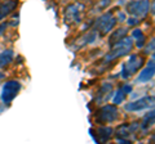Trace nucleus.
Segmentation results:
<instances>
[{
    "instance_id": "nucleus-13",
    "label": "nucleus",
    "mask_w": 155,
    "mask_h": 144,
    "mask_svg": "<svg viewBox=\"0 0 155 144\" xmlns=\"http://www.w3.org/2000/svg\"><path fill=\"white\" fill-rule=\"evenodd\" d=\"M96 37H97V31L94 30H92L91 32H88V33H85L84 36H81L80 39H78L76 41H75V44H74V49H76V48H80V46H83V45H85V44H89V42H93L94 40H96Z\"/></svg>"
},
{
    "instance_id": "nucleus-1",
    "label": "nucleus",
    "mask_w": 155,
    "mask_h": 144,
    "mask_svg": "<svg viewBox=\"0 0 155 144\" xmlns=\"http://www.w3.org/2000/svg\"><path fill=\"white\" fill-rule=\"evenodd\" d=\"M132 48H133V37H127V36L123 37L120 41L115 42V44L111 46L110 53L105 55L104 63H109V62H113L114 59H118L120 57L129 54Z\"/></svg>"
},
{
    "instance_id": "nucleus-24",
    "label": "nucleus",
    "mask_w": 155,
    "mask_h": 144,
    "mask_svg": "<svg viewBox=\"0 0 155 144\" xmlns=\"http://www.w3.org/2000/svg\"><path fill=\"white\" fill-rule=\"evenodd\" d=\"M141 35H142V31L140 30V28H134L133 32H132V37H136V39H137V37H140Z\"/></svg>"
},
{
    "instance_id": "nucleus-5",
    "label": "nucleus",
    "mask_w": 155,
    "mask_h": 144,
    "mask_svg": "<svg viewBox=\"0 0 155 144\" xmlns=\"http://www.w3.org/2000/svg\"><path fill=\"white\" fill-rule=\"evenodd\" d=\"M115 25H116V18L114 17L113 12H106L97 20L94 30L98 32L101 36H105L113 30Z\"/></svg>"
},
{
    "instance_id": "nucleus-20",
    "label": "nucleus",
    "mask_w": 155,
    "mask_h": 144,
    "mask_svg": "<svg viewBox=\"0 0 155 144\" xmlns=\"http://www.w3.org/2000/svg\"><path fill=\"white\" fill-rule=\"evenodd\" d=\"M145 40H146V37H145V35L142 33V35L140 36V37H137V42H136V46H137L138 49H140V48H142V46L145 45Z\"/></svg>"
},
{
    "instance_id": "nucleus-15",
    "label": "nucleus",
    "mask_w": 155,
    "mask_h": 144,
    "mask_svg": "<svg viewBox=\"0 0 155 144\" xmlns=\"http://www.w3.org/2000/svg\"><path fill=\"white\" fill-rule=\"evenodd\" d=\"M13 52L11 49H7L0 53V67L2 68H5V67H8L9 64L12 63L13 61Z\"/></svg>"
},
{
    "instance_id": "nucleus-11",
    "label": "nucleus",
    "mask_w": 155,
    "mask_h": 144,
    "mask_svg": "<svg viewBox=\"0 0 155 144\" xmlns=\"http://www.w3.org/2000/svg\"><path fill=\"white\" fill-rule=\"evenodd\" d=\"M113 95V85L111 84H107L105 83L102 86H101L100 92H98V95H97V99H96V103H104V102H107V100L111 98Z\"/></svg>"
},
{
    "instance_id": "nucleus-3",
    "label": "nucleus",
    "mask_w": 155,
    "mask_h": 144,
    "mask_svg": "<svg viewBox=\"0 0 155 144\" xmlns=\"http://www.w3.org/2000/svg\"><path fill=\"white\" fill-rule=\"evenodd\" d=\"M119 118V111L116 108V104H106L100 108V111L96 113V122L100 125L115 122Z\"/></svg>"
},
{
    "instance_id": "nucleus-10",
    "label": "nucleus",
    "mask_w": 155,
    "mask_h": 144,
    "mask_svg": "<svg viewBox=\"0 0 155 144\" xmlns=\"http://www.w3.org/2000/svg\"><path fill=\"white\" fill-rule=\"evenodd\" d=\"M154 74H155V63H154V58H153L151 61L147 62L146 67L140 72L137 81L138 83H147V81H150L154 77Z\"/></svg>"
},
{
    "instance_id": "nucleus-19",
    "label": "nucleus",
    "mask_w": 155,
    "mask_h": 144,
    "mask_svg": "<svg viewBox=\"0 0 155 144\" xmlns=\"http://www.w3.org/2000/svg\"><path fill=\"white\" fill-rule=\"evenodd\" d=\"M154 45H155V41H154V39H151L150 42L147 44V46L145 48V54H150V53H153L154 52Z\"/></svg>"
},
{
    "instance_id": "nucleus-26",
    "label": "nucleus",
    "mask_w": 155,
    "mask_h": 144,
    "mask_svg": "<svg viewBox=\"0 0 155 144\" xmlns=\"http://www.w3.org/2000/svg\"><path fill=\"white\" fill-rule=\"evenodd\" d=\"M7 28V23H2V25H0V35H2V33L4 32V30H5Z\"/></svg>"
},
{
    "instance_id": "nucleus-25",
    "label": "nucleus",
    "mask_w": 155,
    "mask_h": 144,
    "mask_svg": "<svg viewBox=\"0 0 155 144\" xmlns=\"http://www.w3.org/2000/svg\"><path fill=\"white\" fill-rule=\"evenodd\" d=\"M138 22H140V21H138V20H136V18L133 17V18H129V20H128V25L134 26V25H137Z\"/></svg>"
},
{
    "instance_id": "nucleus-2",
    "label": "nucleus",
    "mask_w": 155,
    "mask_h": 144,
    "mask_svg": "<svg viewBox=\"0 0 155 144\" xmlns=\"http://www.w3.org/2000/svg\"><path fill=\"white\" fill-rule=\"evenodd\" d=\"M85 11V5L80 2H74L65 8L64 20L66 25H76L81 21Z\"/></svg>"
},
{
    "instance_id": "nucleus-9",
    "label": "nucleus",
    "mask_w": 155,
    "mask_h": 144,
    "mask_svg": "<svg viewBox=\"0 0 155 144\" xmlns=\"http://www.w3.org/2000/svg\"><path fill=\"white\" fill-rule=\"evenodd\" d=\"M140 129V125L137 122L133 124H123L116 129V135L118 138H123V139H128L133 133H136Z\"/></svg>"
},
{
    "instance_id": "nucleus-23",
    "label": "nucleus",
    "mask_w": 155,
    "mask_h": 144,
    "mask_svg": "<svg viewBox=\"0 0 155 144\" xmlns=\"http://www.w3.org/2000/svg\"><path fill=\"white\" fill-rule=\"evenodd\" d=\"M122 90H123V93L125 94V95H127V94H129L130 92H132V86H130V85H123V88H122Z\"/></svg>"
},
{
    "instance_id": "nucleus-8",
    "label": "nucleus",
    "mask_w": 155,
    "mask_h": 144,
    "mask_svg": "<svg viewBox=\"0 0 155 144\" xmlns=\"http://www.w3.org/2000/svg\"><path fill=\"white\" fill-rule=\"evenodd\" d=\"M125 64V68L128 70V72L130 75L132 74H136L141 67L145 64V58L142 55H138V54H132L129 57V61L127 62Z\"/></svg>"
},
{
    "instance_id": "nucleus-17",
    "label": "nucleus",
    "mask_w": 155,
    "mask_h": 144,
    "mask_svg": "<svg viewBox=\"0 0 155 144\" xmlns=\"http://www.w3.org/2000/svg\"><path fill=\"white\" fill-rule=\"evenodd\" d=\"M154 117H155V113H154V111L151 109V111H150V112L146 114V116L143 117L142 124L140 125L142 130H149V129L153 126V125H154Z\"/></svg>"
},
{
    "instance_id": "nucleus-16",
    "label": "nucleus",
    "mask_w": 155,
    "mask_h": 144,
    "mask_svg": "<svg viewBox=\"0 0 155 144\" xmlns=\"http://www.w3.org/2000/svg\"><path fill=\"white\" fill-rule=\"evenodd\" d=\"M127 33H128V31L125 30V28H118V30H115V31L113 32V35L110 36V39H109V45L113 46L115 42L120 41V40L123 39V37L127 36Z\"/></svg>"
},
{
    "instance_id": "nucleus-7",
    "label": "nucleus",
    "mask_w": 155,
    "mask_h": 144,
    "mask_svg": "<svg viewBox=\"0 0 155 144\" xmlns=\"http://www.w3.org/2000/svg\"><path fill=\"white\" fill-rule=\"evenodd\" d=\"M154 105V97H143L138 100L134 102H129L125 104V111L129 112H137V111H142V109H147Z\"/></svg>"
},
{
    "instance_id": "nucleus-4",
    "label": "nucleus",
    "mask_w": 155,
    "mask_h": 144,
    "mask_svg": "<svg viewBox=\"0 0 155 144\" xmlns=\"http://www.w3.org/2000/svg\"><path fill=\"white\" fill-rule=\"evenodd\" d=\"M150 9V2L149 0H133L127 4V12L136 20L142 21L147 16Z\"/></svg>"
},
{
    "instance_id": "nucleus-18",
    "label": "nucleus",
    "mask_w": 155,
    "mask_h": 144,
    "mask_svg": "<svg viewBox=\"0 0 155 144\" xmlns=\"http://www.w3.org/2000/svg\"><path fill=\"white\" fill-rule=\"evenodd\" d=\"M124 99H125V94L123 93V90H122V89H119L118 92H116V94H115V97H114V99H113V102H114V104H120Z\"/></svg>"
},
{
    "instance_id": "nucleus-28",
    "label": "nucleus",
    "mask_w": 155,
    "mask_h": 144,
    "mask_svg": "<svg viewBox=\"0 0 155 144\" xmlns=\"http://www.w3.org/2000/svg\"><path fill=\"white\" fill-rule=\"evenodd\" d=\"M2 79H4V74H3V72H0V80H2Z\"/></svg>"
},
{
    "instance_id": "nucleus-14",
    "label": "nucleus",
    "mask_w": 155,
    "mask_h": 144,
    "mask_svg": "<svg viewBox=\"0 0 155 144\" xmlns=\"http://www.w3.org/2000/svg\"><path fill=\"white\" fill-rule=\"evenodd\" d=\"M97 135H98V138H96V142L105 143L113 136V129L109 126H101L97 129Z\"/></svg>"
},
{
    "instance_id": "nucleus-6",
    "label": "nucleus",
    "mask_w": 155,
    "mask_h": 144,
    "mask_svg": "<svg viewBox=\"0 0 155 144\" xmlns=\"http://www.w3.org/2000/svg\"><path fill=\"white\" fill-rule=\"evenodd\" d=\"M21 90V84L16 80L7 81L3 86V92H2V100L4 104H11L12 100L17 97V94Z\"/></svg>"
},
{
    "instance_id": "nucleus-22",
    "label": "nucleus",
    "mask_w": 155,
    "mask_h": 144,
    "mask_svg": "<svg viewBox=\"0 0 155 144\" xmlns=\"http://www.w3.org/2000/svg\"><path fill=\"white\" fill-rule=\"evenodd\" d=\"M113 2V0H100V8H107L109 7V4Z\"/></svg>"
},
{
    "instance_id": "nucleus-12",
    "label": "nucleus",
    "mask_w": 155,
    "mask_h": 144,
    "mask_svg": "<svg viewBox=\"0 0 155 144\" xmlns=\"http://www.w3.org/2000/svg\"><path fill=\"white\" fill-rule=\"evenodd\" d=\"M18 2L17 0H7V2L0 3V21L9 16L14 9H16Z\"/></svg>"
},
{
    "instance_id": "nucleus-27",
    "label": "nucleus",
    "mask_w": 155,
    "mask_h": 144,
    "mask_svg": "<svg viewBox=\"0 0 155 144\" xmlns=\"http://www.w3.org/2000/svg\"><path fill=\"white\" fill-rule=\"evenodd\" d=\"M119 18H120L119 21H124V18H125V17H124V14H123V13H119Z\"/></svg>"
},
{
    "instance_id": "nucleus-21",
    "label": "nucleus",
    "mask_w": 155,
    "mask_h": 144,
    "mask_svg": "<svg viewBox=\"0 0 155 144\" xmlns=\"http://www.w3.org/2000/svg\"><path fill=\"white\" fill-rule=\"evenodd\" d=\"M122 76H123V79H128L129 76H130V74L128 72V70L125 68V64L122 66Z\"/></svg>"
}]
</instances>
